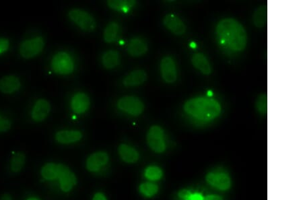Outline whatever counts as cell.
I'll list each match as a JSON object with an SVG mask.
<instances>
[{"instance_id": "cell-1", "label": "cell", "mask_w": 303, "mask_h": 200, "mask_svg": "<svg viewBox=\"0 0 303 200\" xmlns=\"http://www.w3.org/2000/svg\"><path fill=\"white\" fill-rule=\"evenodd\" d=\"M216 34L219 39L234 52H242L247 46V32L243 25L234 18L221 20L216 27Z\"/></svg>"}, {"instance_id": "cell-2", "label": "cell", "mask_w": 303, "mask_h": 200, "mask_svg": "<svg viewBox=\"0 0 303 200\" xmlns=\"http://www.w3.org/2000/svg\"><path fill=\"white\" fill-rule=\"evenodd\" d=\"M184 110L187 114L204 121H210L220 115L221 106L213 98L196 97L191 98L185 103Z\"/></svg>"}, {"instance_id": "cell-3", "label": "cell", "mask_w": 303, "mask_h": 200, "mask_svg": "<svg viewBox=\"0 0 303 200\" xmlns=\"http://www.w3.org/2000/svg\"><path fill=\"white\" fill-rule=\"evenodd\" d=\"M68 17L73 24L85 32H92L97 27L93 16L81 8H73L69 10Z\"/></svg>"}, {"instance_id": "cell-4", "label": "cell", "mask_w": 303, "mask_h": 200, "mask_svg": "<svg viewBox=\"0 0 303 200\" xmlns=\"http://www.w3.org/2000/svg\"><path fill=\"white\" fill-rule=\"evenodd\" d=\"M50 67L58 75H69L75 69V63L69 54L65 52L57 53L53 56Z\"/></svg>"}, {"instance_id": "cell-5", "label": "cell", "mask_w": 303, "mask_h": 200, "mask_svg": "<svg viewBox=\"0 0 303 200\" xmlns=\"http://www.w3.org/2000/svg\"><path fill=\"white\" fill-rule=\"evenodd\" d=\"M119 111L132 117H138L144 113L145 105L138 96L126 95L122 96L117 102Z\"/></svg>"}, {"instance_id": "cell-6", "label": "cell", "mask_w": 303, "mask_h": 200, "mask_svg": "<svg viewBox=\"0 0 303 200\" xmlns=\"http://www.w3.org/2000/svg\"><path fill=\"white\" fill-rule=\"evenodd\" d=\"M45 45L43 37H36L22 41L19 51L23 58H33L43 52Z\"/></svg>"}, {"instance_id": "cell-7", "label": "cell", "mask_w": 303, "mask_h": 200, "mask_svg": "<svg viewBox=\"0 0 303 200\" xmlns=\"http://www.w3.org/2000/svg\"><path fill=\"white\" fill-rule=\"evenodd\" d=\"M148 146L157 153H162L166 150V144L164 138V131L157 125L151 126L146 136Z\"/></svg>"}, {"instance_id": "cell-8", "label": "cell", "mask_w": 303, "mask_h": 200, "mask_svg": "<svg viewBox=\"0 0 303 200\" xmlns=\"http://www.w3.org/2000/svg\"><path fill=\"white\" fill-rule=\"evenodd\" d=\"M58 177L61 190L65 193L69 192L77 184V178L70 168L64 164H58Z\"/></svg>"}, {"instance_id": "cell-9", "label": "cell", "mask_w": 303, "mask_h": 200, "mask_svg": "<svg viewBox=\"0 0 303 200\" xmlns=\"http://www.w3.org/2000/svg\"><path fill=\"white\" fill-rule=\"evenodd\" d=\"M162 79L167 84L175 83L178 79V71L175 62L170 56L164 57L160 64Z\"/></svg>"}, {"instance_id": "cell-10", "label": "cell", "mask_w": 303, "mask_h": 200, "mask_svg": "<svg viewBox=\"0 0 303 200\" xmlns=\"http://www.w3.org/2000/svg\"><path fill=\"white\" fill-rule=\"evenodd\" d=\"M90 107V97L85 92H78L71 98L70 107L74 114H84L87 112Z\"/></svg>"}, {"instance_id": "cell-11", "label": "cell", "mask_w": 303, "mask_h": 200, "mask_svg": "<svg viewBox=\"0 0 303 200\" xmlns=\"http://www.w3.org/2000/svg\"><path fill=\"white\" fill-rule=\"evenodd\" d=\"M163 25L172 34L176 36L184 35L187 27L184 21L174 14H168L163 18Z\"/></svg>"}, {"instance_id": "cell-12", "label": "cell", "mask_w": 303, "mask_h": 200, "mask_svg": "<svg viewBox=\"0 0 303 200\" xmlns=\"http://www.w3.org/2000/svg\"><path fill=\"white\" fill-rule=\"evenodd\" d=\"M52 106L50 103L45 98H40L34 104L31 116L33 121L42 122L49 116Z\"/></svg>"}, {"instance_id": "cell-13", "label": "cell", "mask_w": 303, "mask_h": 200, "mask_svg": "<svg viewBox=\"0 0 303 200\" xmlns=\"http://www.w3.org/2000/svg\"><path fill=\"white\" fill-rule=\"evenodd\" d=\"M148 45L146 40L142 37H136L130 40L127 45V52L133 58H140L147 54Z\"/></svg>"}, {"instance_id": "cell-14", "label": "cell", "mask_w": 303, "mask_h": 200, "mask_svg": "<svg viewBox=\"0 0 303 200\" xmlns=\"http://www.w3.org/2000/svg\"><path fill=\"white\" fill-rule=\"evenodd\" d=\"M109 157L105 152H96L90 155L86 161V168L90 172H96L108 163Z\"/></svg>"}, {"instance_id": "cell-15", "label": "cell", "mask_w": 303, "mask_h": 200, "mask_svg": "<svg viewBox=\"0 0 303 200\" xmlns=\"http://www.w3.org/2000/svg\"><path fill=\"white\" fill-rule=\"evenodd\" d=\"M148 75L144 69H138L128 73L122 81L125 87H136L146 83Z\"/></svg>"}, {"instance_id": "cell-16", "label": "cell", "mask_w": 303, "mask_h": 200, "mask_svg": "<svg viewBox=\"0 0 303 200\" xmlns=\"http://www.w3.org/2000/svg\"><path fill=\"white\" fill-rule=\"evenodd\" d=\"M83 138V134L79 130H63L57 132L55 139L59 144H71L81 141Z\"/></svg>"}, {"instance_id": "cell-17", "label": "cell", "mask_w": 303, "mask_h": 200, "mask_svg": "<svg viewBox=\"0 0 303 200\" xmlns=\"http://www.w3.org/2000/svg\"><path fill=\"white\" fill-rule=\"evenodd\" d=\"M21 87L20 80L15 75L4 76L0 79V92L6 94H13Z\"/></svg>"}, {"instance_id": "cell-18", "label": "cell", "mask_w": 303, "mask_h": 200, "mask_svg": "<svg viewBox=\"0 0 303 200\" xmlns=\"http://www.w3.org/2000/svg\"><path fill=\"white\" fill-rule=\"evenodd\" d=\"M206 181L212 186L216 187L220 190H227L231 187V179L228 174L220 172L214 173L210 172L206 176Z\"/></svg>"}, {"instance_id": "cell-19", "label": "cell", "mask_w": 303, "mask_h": 200, "mask_svg": "<svg viewBox=\"0 0 303 200\" xmlns=\"http://www.w3.org/2000/svg\"><path fill=\"white\" fill-rule=\"evenodd\" d=\"M101 62L105 68L113 69L119 66L121 63V56L116 50H108L103 54Z\"/></svg>"}, {"instance_id": "cell-20", "label": "cell", "mask_w": 303, "mask_h": 200, "mask_svg": "<svg viewBox=\"0 0 303 200\" xmlns=\"http://www.w3.org/2000/svg\"><path fill=\"white\" fill-rule=\"evenodd\" d=\"M118 153L121 159L127 163H136L140 158L138 152L127 144H120L118 147Z\"/></svg>"}, {"instance_id": "cell-21", "label": "cell", "mask_w": 303, "mask_h": 200, "mask_svg": "<svg viewBox=\"0 0 303 200\" xmlns=\"http://www.w3.org/2000/svg\"><path fill=\"white\" fill-rule=\"evenodd\" d=\"M191 63L195 68L204 75H209L212 73V67L207 58L201 53H197L191 58Z\"/></svg>"}, {"instance_id": "cell-22", "label": "cell", "mask_w": 303, "mask_h": 200, "mask_svg": "<svg viewBox=\"0 0 303 200\" xmlns=\"http://www.w3.org/2000/svg\"><path fill=\"white\" fill-rule=\"evenodd\" d=\"M120 33V26L117 22L113 21L107 24L103 31V40L105 43H113L116 41Z\"/></svg>"}, {"instance_id": "cell-23", "label": "cell", "mask_w": 303, "mask_h": 200, "mask_svg": "<svg viewBox=\"0 0 303 200\" xmlns=\"http://www.w3.org/2000/svg\"><path fill=\"white\" fill-rule=\"evenodd\" d=\"M27 157L22 152H16L12 155L10 161V169L13 173L18 174L24 168Z\"/></svg>"}, {"instance_id": "cell-24", "label": "cell", "mask_w": 303, "mask_h": 200, "mask_svg": "<svg viewBox=\"0 0 303 200\" xmlns=\"http://www.w3.org/2000/svg\"><path fill=\"white\" fill-rule=\"evenodd\" d=\"M136 4V2L135 1H108L107 2V6L111 9L123 14L129 13Z\"/></svg>"}, {"instance_id": "cell-25", "label": "cell", "mask_w": 303, "mask_h": 200, "mask_svg": "<svg viewBox=\"0 0 303 200\" xmlns=\"http://www.w3.org/2000/svg\"><path fill=\"white\" fill-rule=\"evenodd\" d=\"M266 6H260L257 8L252 15V20L255 26L258 28H263L267 24V14H268Z\"/></svg>"}, {"instance_id": "cell-26", "label": "cell", "mask_w": 303, "mask_h": 200, "mask_svg": "<svg viewBox=\"0 0 303 200\" xmlns=\"http://www.w3.org/2000/svg\"><path fill=\"white\" fill-rule=\"evenodd\" d=\"M41 176L44 180L53 181L58 179V165L55 163H47L41 169Z\"/></svg>"}, {"instance_id": "cell-27", "label": "cell", "mask_w": 303, "mask_h": 200, "mask_svg": "<svg viewBox=\"0 0 303 200\" xmlns=\"http://www.w3.org/2000/svg\"><path fill=\"white\" fill-rule=\"evenodd\" d=\"M140 191L142 194L146 197H153L157 194L159 191V187L155 184L152 183H144L141 184L140 186Z\"/></svg>"}, {"instance_id": "cell-28", "label": "cell", "mask_w": 303, "mask_h": 200, "mask_svg": "<svg viewBox=\"0 0 303 200\" xmlns=\"http://www.w3.org/2000/svg\"><path fill=\"white\" fill-rule=\"evenodd\" d=\"M144 174L145 177L149 180L157 181L159 180L163 176V171L159 167L151 166L145 170Z\"/></svg>"}, {"instance_id": "cell-29", "label": "cell", "mask_w": 303, "mask_h": 200, "mask_svg": "<svg viewBox=\"0 0 303 200\" xmlns=\"http://www.w3.org/2000/svg\"><path fill=\"white\" fill-rule=\"evenodd\" d=\"M267 95L266 94H261L258 96V99L256 101V109L259 113H262L263 115L267 114L268 111V104H267Z\"/></svg>"}, {"instance_id": "cell-30", "label": "cell", "mask_w": 303, "mask_h": 200, "mask_svg": "<svg viewBox=\"0 0 303 200\" xmlns=\"http://www.w3.org/2000/svg\"><path fill=\"white\" fill-rule=\"evenodd\" d=\"M11 127V121L8 118L0 114V133L9 131Z\"/></svg>"}, {"instance_id": "cell-31", "label": "cell", "mask_w": 303, "mask_h": 200, "mask_svg": "<svg viewBox=\"0 0 303 200\" xmlns=\"http://www.w3.org/2000/svg\"><path fill=\"white\" fill-rule=\"evenodd\" d=\"M9 47V40L6 39V38H0V54L6 52Z\"/></svg>"}, {"instance_id": "cell-32", "label": "cell", "mask_w": 303, "mask_h": 200, "mask_svg": "<svg viewBox=\"0 0 303 200\" xmlns=\"http://www.w3.org/2000/svg\"><path fill=\"white\" fill-rule=\"evenodd\" d=\"M190 195V192H189V191L186 190V189H183V190L180 191V193H179V196H180L181 198L185 200H188Z\"/></svg>"}, {"instance_id": "cell-33", "label": "cell", "mask_w": 303, "mask_h": 200, "mask_svg": "<svg viewBox=\"0 0 303 200\" xmlns=\"http://www.w3.org/2000/svg\"><path fill=\"white\" fill-rule=\"evenodd\" d=\"M188 200H204L203 196L198 193H195V194H191L189 197Z\"/></svg>"}, {"instance_id": "cell-34", "label": "cell", "mask_w": 303, "mask_h": 200, "mask_svg": "<svg viewBox=\"0 0 303 200\" xmlns=\"http://www.w3.org/2000/svg\"><path fill=\"white\" fill-rule=\"evenodd\" d=\"M92 200H107V197L102 193H97L94 195Z\"/></svg>"}, {"instance_id": "cell-35", "label": "cell", "mask_w": 303, "mask_h": 200, "mask_svg": "<svg viewBox=\"0 0 303 200\" xmlns=\"http://www.w3.org/2000/svg\"><path fill=\"white\" fill-rule=\"evenodd\" d=\"M204 200H222V197L216 195H209Z\"/></svg>"}, {"instance_id": "cell-36", "label": "cell", "mask_w": 303, "mask_h": 200, "mask_svg": "<svg viewBox=\"0 0 303 200\" xmlns=\"http://www.w3.org/2000/svg\"><path fill=\"white\" fill-rule=\"evenodd\" d=\"M0 200H13V198L10 193H5L0 197Z\"/></svg>"}, {"instance_id": "cell-37", "label": "cell", "mask_w": 303, "mask_h": 200, "mask_svg": "<svg viewBox=\"0 0 303 200\" xmlns=\"http://www.w3.org/2000/svg\"><path fill=\"white\" fill-rule=\"evenodd\" d=\"M26 200H40L39 198L36 197H29Z\"/></svg>"}]
</instances>
